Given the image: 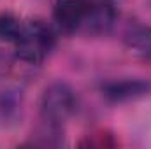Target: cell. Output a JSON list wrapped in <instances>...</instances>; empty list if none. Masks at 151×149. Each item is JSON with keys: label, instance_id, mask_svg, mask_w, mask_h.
I'll list each match as a JSON object with an SVG mask.
<instances>
[{"label": "cell", "instance_id": "6da1fadb", "mask_svg": "<svg viewBox=\"0 0 151 149\" xmlns=\"http://www.w3.org/2000/svg\"><path fill=\"white\" fill-rule=\"evenodd\" d=\"M55 42L56 40L51 27H47L44 21H30L23 27L19 39L14 42L16 56L25 63H42L51 54Z\"/></svg>", "mask_w": 151, "mask_h": 149}, {"label": "cell", "instance_id": "7a4b0ae2", "mask_svg": "<svg viewBox=\"0 0 151 149\" xmlns=\"http://www.w3.org/2000/svg\"><path fill=\"white\" fill-rule=\"evenodd\" d=\"M40 121L63 126V123L76 112L77 98L70 84L63 81L51 82L40 97Z\"/></svg>", "mask_w": 151, "mask_h": 149}, {"label": "cell", "instance_id": "3957f363", "mask_svg": "<svg viewBox=\"0 0 151 149\" xmlns=\"http://www.w3.org/2000/svg\"><path fill=\"white\" fill-rule=\"evenodd\" d=\"M116 19H118V14L111 4L97 2L90 7L86 5L79 30H83L86 35L100 37V35H106L113 30V27L116 25Z\"/></svg>", "mask_w": 151, "mask_h": 149}, {"label": "cell", "instance_id": "277c9868", "mask_svg": "<svg viewBox=\"0 0 151 149\" xmlns=\"http://www.w3.org/2000/svg\"><path fill=\"white\" fill-rule=\"evenodd\" d=\"M151 93V82L144 79H121L111 81L102 86V95L114 104L132 102Z\"/></svg>", "mask_w": 151, "mask_h": 149}, {"label": "cell", "instance_id": "5b68a950", "mask_svg": "<svg viewBox=\"0 0 151 149\" xmlns=\"http://www.w3.org/2000/svg\"><path fill=\"white\" fill-rule=\"evenodd\" d=\"M84 11H86L84 0H56L53 16L62 32L74 34L76 30H79Z\"/></svg>", "mask_w": 151, "mask_h": 149}, {"label": "cell", "instance_id": "8992f818", "mask_svg": "<svg viewBox=\"0 0 151 149\" xmlns=\"http://www.w3.org/2000/svg\"><path fill=\"white\" fill-rule=\"evenodd\" d=\"M125 46L134 56L151 60V27L144 25L130 27L125 34Z\"/></svg>", "mask_w": 151, "mask_h": 149}, {"label": "cell", "instance_id": "52a82bcc", "mask_svg": "<svg viewBox=\"0 0 151 149\" xmlns=\"http://www.w3.org/2000/svg\"><path fill=\"white\" fill-rule=\"evenodd\" d=\"M23 27L25 23L12 12H0V40L14 44L21 35Z\"/></svg>", "mask_w": 151, "mask_h": 149}, {"label": "cell", "instance_id": "ba28073f", "mask_svg": "<svg viewBox=\"0 0 151 149\" xmlns=\"http://www.w3.org/2000/svg\"><path fill=\"white\" fill-rule=\"evenodd\" d=\"M9 69H11V62H9V58H7V54L0 49V79L9 72Z\"/></svg>", "mask_w": 151, "mask_h": 149}]
</instances>
